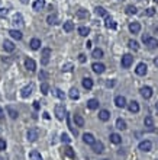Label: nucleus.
<instances>
[{"mask_svg": "<svg viewBox=\"0 0 158 160\" xmlns=\"http://www.w3.org/2000/svg\"><path fill=\"white\" fill-rule=\"evenodd\" d=\"M142 41L145 42V45H147L149 50H154V48L158 47L157 39H155V38H151V36H148V35H142Z\"/></svg>", "mask_w": 158, "mask_h": 160, "instance_id": "1", "label": "nucleus"}, {"mask_svg": "<svg viewBox=\"0 0 158 160\" xmlns=\"http://www.w3.org/2000/svg\"><path fill=\"white\" fill-rule=\"evenodd\" d=\"M55 115H57V118H58L60 121H62V119L65 118L67 111H65V106H64L62 103H58V105H55Z\"/></svg>", "mask_w": 158, "mask_h": 160, "instance_id": "2", "label": "nucleus"}, {"mask_svg": "<svg viewBox=\"0 0 158 160\" xmlns=\"http://www.w3.org/2000/svg\"><path fill=\"white\" fill-rule=\"evenodd\" d=\"M51 54H52V51H51V48H44L42 50V54H41V64L42 66H46L48 63H49V58H51Z\"/></svg>", "mask_w": 158, "mask_h": 160, "instance_id": "3", "label": "nucleus"}, {"mask_svg": "<svg viewBox=\"0 0 158 160\" xmlns=\"http://www.w3.org/2000/svg\"><path fill=\"white\" fill-rule=\"evenodd\" d=\"M26 136H28V140H29V141H36V140L39 138V130H38V128H29Z\"/></svg>", "mask_w": 158, "mask_h": 160, "instance_id": "4", "label": "nucleus"}, {"mask_svg": "<svg viewBox=\"0 0 158 160\" xmlns=\"http://www.w3.org/2000/svg\"><path fill=\"white\" fill-rule=\"evenodd\" d=\"M132 63H134V57L131 54H125L123 57H122V67L123 69H129Z\"/></svg>", "mask_w": 158, "mask_h": 160, "instance_id": "5", "label": "nucleus"}, {"mask_svg": "<svg viewBox=\"0 0 158 160\" xmlns=\"http://www.w3.org/2000/svg\"><path fill=\"white\" fill-rule=\"evenodd\" d=\"M32 92H34V84L31 83V84L25 86L22 90H21V95H22V98H29V96L32 95Z\"/></svg>", "mask_w": 158, "mask_h": 160, "instance_id": "6", "label": "nucleus"}, {"mask_svg": "<svg viewBox=\"0 0 158 160\" xmlns=\"http://www.w3.org/2000/svg\"><path fill=\"white\" fill-rule=\"evenodd\" d=\"M91 149H93V151L94 153H97V154H102L103 151H104V146H103V143L102 141H94V144L91 146Z\"/></svg>", "mask_w": 158, "mask_h": 160, "instance_id": "7", "label": "nucleus"}, {"mask_svg": "<svg viewBox=\"0 0 158 160\" xmlns=\"http://www.w3.org/2000/svg\"><path fill=\"white\" fill-rule=\"evenodd\" d=\"M148 67H147V64L145 63H139L138 66H136V69H135V71H136V74L138 76H145L147 74V71H148Z\"/></svg>", "mask_w": 158, "mask_h": 160, "instance_id": "8", "label": "nucleus"}, {"mask_svg": "<svg viewBox=\"0 0 158 160\" xmlns=\"http://www.w3.org/2000/svg\"><path fill=\"white\" fill-rule=\"evenodd\" d=\"M91 69H93V71H94L96 74H102L103 71L106 70V66H104V64H102V63H93Z\"/></svg>", "mask_w": 158, "mask_h": 160, "instance_id": "9", "label": "nucleus"}, {"mask_svg": "<svg viewBox=\"0 0 158 160\" xmlns=\"http://www.w3.org/2000/svg\"><path fill=\"white\" fill-rule=\"evenodd\" d=\"M83 141H84L86 144H89V146H93V144H94V141H96V138H94L93 134L86 133V134H83Z\"/></svg>", "mask_w": 158, "mask_h": 160, "instance_id": "10", "label": "nucleus"}, {"mask_svg": "<svg viewBox=\"0 0 158 160\" xmlns=\"http://www.w3.org/2000/svg\"><path fill=\"white\" fill-rule=\"evenodd\" d=\"M151 149H152V143H151L149 140H144V141L139 143V150H142V151H149Z\"/></svg>", "mask_w": 158, "mask_h": 160, "instance_id": "11", "label": "nucleus"}, {"mask_svg": "<svg viewBox=\"0 0 158 160\" xmlns=\"http://www.w3.org/2000/svg\"><path fill=\"white\" fill-rule=\"evenodd\" d=\"M141 95H142L144 99H149V98L152 96V89H151L149 86H144V87L141 89Z\"/></svg>", "mask_w": 158, "mask_h": 160, "instance_id": "12", "label": "nucleus"}, {"mask_svg": "<svg viewBox=\"0 0 158 160\" xmlns=\"http://www.w3.org/2000/svg\"><path fill=\"white\" fill-rule=\"evenodd\" d=\"M128 109L132 112V114H136V112H139V103L136 102V101H132V102H129L128 105Z\"/></svg>", "mask_w": 158, "mask_h": 160, "instance_id": "13", "label": "nucleus"}, {"mask_svg": "<svg viewBox=\"0 0 158 160\" xmlns=\"http://www.w3.org/2000/svg\"><path fill=\"white\" fill-rule=\"evenodd\" d=\"M3 48H4L6 53H13L16 47H15V44H13L12 41H7V39H6V41L3 42Z\"/></svg>", "mask_w": 158, "mask_h": 160, "instance_id": "14", "label": "nucleus"}, {"mask_svg": "<svg viewBox=\"0 0 158 160\" xmlns=\"http://www.w3.org/2000/svg\"><path fill=\"white\" fill-rule=\"evenodd\" d=\"M25 67L29 70V71H35L36 64H35V61L32 60V58H26V60H25Z\"/></svg>", "mask_w": 158, "mask_h": 160, "instance_id": "15", "label": "nucleus"}, {"mask_svg": "<svg viewBox=\"0 0 158 160\" xmlns=\"http://www.w3.org/2000/svg\"><path fill=\"white\" fill-rule=\"evenodd\" d=\"M129 31H131L132 34H139V31H141V25H139V22H131L129 23Z\"/></svg>", "mask_w": 158, "mask_h": 160, "instance_id": "16", "label": "nucleus"}, {"mask_svg": "<svg viewBox=\"0 0 158 160\" xmlns=\"http://www.w3.org/2000/svg\"><path fill=\"white\" fill-rule=\"evenodd\" d=\"M9 35H10L13 39H18V41H21L22 36H23L22 32H21L19 29H10V31H9Z\"/></svg>", "mask_w": 158, "mask_h": 160, "instance_id": "17", "label": "nucleus"}, {"mask_svg": "<svg viewBox=\"0 0 158 160\" xmlns=\"http://www.w3.org/2000/svg\"><path fill=\"white\" fill-rule=\"evenodd\" d=\"M115 103H116V106L118 108H125L128 103H126V99H125L123 96H116L115 98Z\"/></svg>", "mask_w": 158, "mask_h": 160, "instance_id": "18", "label": "nucleus"}, {"mask_svg": "<svg viewBox=\"0 0 158 160\" xmlns=\"http://www.w3.org/2000/svg\"><path fill=\"white\" fill-rule=\"evenodd\" d=\"M99 119H102V121H109L110 119V112L109 111H106V109H102L100 112H99Z\"/></svg>", "mask_w": 158, "mask_h": 160, "instance_id": "19", "label": "nucleus"}, {"mask_svg": "<svg viewBox=\"0 0 158 160\" xmlns=\"http://www.w3.org/2000/svg\"><path fill=\"white\" fill-rule=\"evenodd\" d=\"M83 87L87 89V90H91L93 89V80L90 77H84L83 79Z\"/></svg>", "mask_w": 158, "mask_h": 160, "instance_id": "20", "label": "nucleus"}, {"mask_svg": "<svg viewBox=\"0 0 158 160\" xmlns=\"http://www.w3.org/2000/svg\"><path fill=\"white\" fill-rule=\"evenodd\" d=\"M99 101L97 99H90V101H87V108L91 109V111H94V109H97L99 108Z\"/></svg>", "mask_w": 158, "mask_h": 160, "instance_id": "21", "label": "nucleus"}, {"mask_svg": "<svg viewBox=\"0 0 158 160\" xmlns=\"http://www.w3.org/2000/svg\"><path fill=\"white\" fill-rule=\"evenodd\" d=\"M32 7H34V10H42L45 7V0H35Z\"/></svg>", "mask_w": 158, "mask_h": 160, "instance_id": "22", "label": "nucleus"}, {"mask_svg": "<svg viewBox=\"0 0 158 160\" xmlns=\"http://www.w3.org/2000/svg\"><path fill=\"white\" fill-rule=\"evenodd\" d=\"M6 111H7V114H9V116H10L12 119H16V118L19 116L18 111H16L15 108H12V106H6Z\"/></svg>", "mask_w": 158, "mask_h": 160, "instance_id": "23", "label": "nucleus"}, {"mask_svg": "<svg viewBox=\"0 0 158 160\" xmlns=\"http://www.w3.org/2000/svg\"><path fill=\"white\" fill-rule=\"evenodd\" d=\"M144 125L147 127L148 130H152V128H154V119H152V116H145Z\"/></svg>", "mask_w": 158, "mask_h": 160, "instance_id": "24", "label": "nucleus"}, {"mask_svg": "<svg viewBox=\"0 0 158 160\" xmlns=\"http://www.w3.org/2000/svg\"><path fill=\"white\" fill-rule=\"evenodd\" d=\"M68 96H70L73 101H77V99L80 98V93H79V90H77L76 87H71V89H70V93H68Z\"/></svg>", "mask_w": 158, "mask_h": 160, "instance_id": "25", "label": "nucleus"}, {"mask_svg": "<svg viewBox=\"0 0 158 160\" xmlns=\"http://www.w3.org/2000/svg\"><path fill=\"white\" fill-rule=\"evenodd\" d=\"M13 23L15 25H18V26H22L23 25V18L21 13H16L15 16H13Z\"/></svg>", "mask_w": 158, "mask_h": 160, "instance_id": "26", "label": "nucleus"}, {"mask_svg": "<svg viewBox=\"0 0 158 160\" xmlns=\"http://www.w3.org/2000/svg\"><path fill=\"white\" fill-rule=\"evenodd\" d=\"M110 141H112L113 144H121V143H122V137H121L119 134L113 133V134H110Z\"/></svg>", "mask_w": 158, "mask_h": 160, "instance_id": "27", "label": "nucleus"}, {"mask_svg": "<svg viewBox=\"0 0 158 160\" xmlns=\"http://www.w3.org/2000/svg\"><path fill=\"white\" fill-rule=\"evenodd\" d=\"M29 159L31 160H42V156H41V153H39V151L32 150V151L29 153Z\"/></svg>", "mask_w": 158, "mask_h": 160, "instance_id": "28", "label": "nucleus"}, {"mask_svg": "<svg viewBox=\"0 0 158 160\" xmlns=\"http://www.w3.org/2000/svg\"><path fill=\"white\" fill-rule=\"evenodd\" d=\"M106 28H109V29H116V23L113 21L110 16H106Z\"/></svg>", "mask_w": 158, "mask_h": 160, "instance_id": "29", "label": "nucleus"}, {"mask_svg": "<svg viewBox=\"0 0 158 160\" xmlns=\"http://www.w3.org/2000/svg\"><path fill=\"white\" fill-rule=\"evenodd\" d=\"M91 57L93 58H103V50H100V48H94L93 50V53H91Z\"/></svg>", "mask_w": 158, "mask_h": 160, "instance_id": "30", "label": "nucleus"}, {"mask_svg": "<svg viewBox=\"0 0 158 160\" xmlns=\"http://www.w3.org/2000/svg\"><path fill=\"white\" fill-rule=\"evenodd\" d=\"M94 12H96V15H97V16H104V18L107 16V12H106V9H104V7H102V6H97V7L94 9Z\"/></svg>", "mask_w": 158, "mask_h": 160, "instance_id": "31", "label": "nucleus"}, {"mask_svg": "<svg viewBox=\"0 0 158 160\" xmlns=\"http://www.w3.org/2000/svg\"><path fill=\"white\" fill-rule=\"evenodd\" d=\"M46 22H48V25H57L58 23V16L57 15H49L46 18Z\"/></svg>", "mask_w": 158, "mask_h": 160, "instance_id": "32", "label": "nucleus"}, {"mask_svg": "<svg viewBox=\"0 0 158 160\" xmlns=\"http://www.w3.org/2000/svg\"><path fill=\"white\" fill-rule=\"evenodd\" d=\"M29 45H31L32 50H39V48H41V41H39L38 38H34V39L31 41V44H29Z\"/></svg>", "mask_w": 158, "mask_h": 160, "instance_id": "33", "label": "nucleus"}, {"mask_svg": "<svg viewBox=\"0 0 158 160\" xmlns=\"http://www.w3.org/2000/svg\"><path fill=\"white\" fill-rule=\"evenodd\" d=\"M73 119H74V122H76V125L77 127H84V119H83L80 115H74Z\"/></svg>", "mask_w": 158, "mask_h": 160, "instance_id": "34", "label": "nucleus"}, {"mask_svg": "<svg viewBox=\"0 0 158 160\" xmlns=\"http://www.w3.org/2000/svg\"><path fill=\"white\" fill-rule=\"evenodd\" d=\"M64 154H65L67 157H70V159H74V157H76V153H74V150L71 149V147H65V149H64Z\"/></svg>", "mask_w": 158, "mask_h": 160, "instance_id": "35", "label": "nucleus"}, {"mask_svg": "<svg viewBox=\"0 0 158 160\" xmlns=\"http://www.w3.org/2000/svg\"><path fill=\"white\" fill-rule=\"evenodd\" d=\"M73 29H74V22H71V21L64 22V31H65V32H71Z\"/></svg>", "mask_w": 158, "mask_h": 160, "instance_id": "36", "label": "nucleus"}, {"mask_svg": "<svg viewBox=\"0 0 158 160\" xmlns=\"http://www.w3.org/2000/svg\"><path fill=\"white\" fill-rule=\"evenodd\" d=\"M116 128H119V130H126V122H125L122 118H118V119H116Z\"/></svg>", "mask_w": 158, "mask_h": 160, "instance_id": "37", "label": "nucleus"}, {"mask_svg": "<svg viewBox=\"0 0 158 160\" xmlns=\"http://www.w3.org/2000/svg\"><path fill=\"white\" fill-rule=\"evenodd\" d=\"M79 34L81 36H87V35L90 34V29L87 28V26H80L79 28Z\"/></svg>", "mask_w": 158, "mask_h": 160, "instance_id": "38", "label": "nucleus"}, {"mask_svg": "<svg viewBox=\"0 0 158 160\" xmlns=\"http://www.w3.org/2000/svg\"><path fill=\"white\" fill-rule=\"evenodd\" d=\"M41 92H42V95H48L49 93V84L46 81L41 83Z\"/></svg>", "mask_w": 158, "mask_h": 160, "instance_id": "39", "label": "nucleus"}, {"mask_svg": "<svg viewBox=\"0 0 158 160\" xmlns=\"http://www.w3.org/2000/svg\"><path fill=\"white\" fill-rule=\"evenodd\" d=\"M128 45H129V48H131V50H134V51H138V50H139L138 42H136V41H134V39H131V41L128 42Z\"/></svg>", "mask_w": 158, "mask_h": 160, "instance_id": "40", "label": "nucleus"}, {"mask_svg": "<svg viewBox=\"0 0 158 160\" xmlns=\"http://www.w3.org/2000/svg\"><path fill=\"white\" fill-rule=\"evenodd\" d=\"M54 95H55L58 99H61V101H64V98H65V95H64V92L61 90V89H55L54 90Z\"/></svg>", "mask_w": 158, "mask_h": 160, "instance_id": "41", "label": "nucleus"}, {"mask_svg": "<svg viewBox=\"0 0 158 160\" xmlns=\"http://www.w3.org/2000/svg\"><path fill=\"white\" fill-rule=\"evenodd\" d=\"M61 141H62V143H65V144H70V143H71V138H70L68 134L64 133V134H61Z\"/></svg>", "mask_w": 158, "mask_h": 160, "instance_id": "42", "label": "nucleus"}, {"mask_svg": "<svg viewBox=\"0 0 158 160\" xmlns=\"http://www.w3.org/2000/svg\"><path fill=\"white\" fill-rule=\"evenodd\" d=\"M136 7L135 6H128V7H126V13H128V15H136Z\"/></svg>", "mask_w": 158, "mask_h": 160, "instance_id": "43", "label": "nucleus"}, {"mask_svg": "<svg viewBox=\"0 0 158 160\" xmlns=\"http://www.w3.org/2000/svg\"><path fill=\"white\" fill-rule=\"evenodd\" d=\"M73 69H74L73 63H67V64H64V66H62V71H71Z\"/></svg>", "mask_w": 158, "mask_h": 160, "instance_id": "44", "label": "nucleus"}, {"mask_svg": "<svg viewBox=\"0 0 158 160\" xmlns=\"http://www.w3.org/2000/svg\"><path fill=\"white\" fill-rule=\"evenodd\" d=\"M77 16H79V18H87L89 13H87V10H84V9H80V10L77 12Z\"/></svg>", "mask_w": 158, "mask_h": 160, "instance_id": "45", "label": "nucleus"}, {"mask_svg": "<svg viewBox=\"0 0 158 160\" xmlns=\"http://www.w3.org/2000/svg\"><path fill=\"white\" fill-rule=\"evenodd\" d=\"M145 15H147V16H154V15H155V9H154V7H149V9H147Z\"/></svg>", "mask_w": 158, "mask_h": 160, "instance_id": "46", "label": "nucleus"}, {"mask_svg": "<svg viewBox=\"0 0 158 160\" xmlns=\"http://www.w3.org/2000/svg\"><path fill=\"white\" fill-rule=\"evenodd\" d=\"M46 77H48V74H46L44 70H41V73H39V80H46Z\"/></svg>", "mask_w": 158, "mask_h": 160, "instance_id": "47", "label": "nucleus"}, {"mask_svg": "<svg viewBox=\"0 0 158 160\" xmlns=\"http://www.w3.org/2000/svg\"><path fill=\"white\" fill-rule=\"evenodd\" d=\"M0 150H6V141L3 138H0Z\"/></svg>", "mask_w": 158, "mask_h": 160, "instance_id": "48", "label": "nucleus"}, {"mask_svg": "<svg viewBox=\"0 0 158 160\" xmlns=\"http://www.w3.org/2000/svg\"><path fill=\"white\" fill-rule=\"evenodd\" d=\"M79 60H80V63H84V61H86V56H84V54H80Z\"/></svg>", "mask_w": 158, "mask_h": 160, "instance_id": "49", "label": "nucleus"}, {"mask_svg": "<svg viewBox=\"0 0 158 160\" xmlns=\"http://www.w3.org/2000/svg\"><path fill=\"white\" fill-rule=\"evenodd\" d=\"M106 86H107V87H112V86H115V80H109V81L106 83Z\"/></svg>", "mask_w": 158, "mask_h": 160, "instance_id": "50", "label": "nucleus"}, {"mask_svg": "<svg viewBox=\"0 0 158 160\" xmlns=\"http://www.w3.org/2000/svg\"><path fill=\"white\" fill-rule=\"evenodd\" d=\"M34 109L35 111H38V109H39V102H34Z\"/></svg>", "mask_w": 158, "mask_h": 160, "instance_id": "51", "label": "nucleus"}, {"mask_svg": "<svg viewBox=\"0 0 158 160\" xmlns=\"http://www.w3.org/2000/svg\"><path fill=\"white\" fill-rule=\"evenodd\" d=\"M3 116H4V112H3V109H1V108H0V119H1V118H3Z\"/></svg>", "mask_w": 158, "mask_h": 160, "instance_id": "52", "label": "nucleus"}, {"mask_svg": "<svg viewBox=\"0 0 158 160\" xmlns=\"http://www.w3.org/2000/svg\"><path fill=\"white\" fill-rule=\"evenodd\" d=\"M44 118H45V119H49V114H48V112H44Z\"/></svg>", "mask_w": 158, "mask_h": 160, "instance_id": "53", "label": "nucleus"}, {"mask_svg": "<svg viewBox=\"0 0 158 160\" xmlns=\"http://www.w3.org/2000/svg\"><path fill=\"white\" fill-rule=\"evenodd\" d=\"M154 64H155V67H157V69H158V57L155 58V60H154Z\"/></svg>", "mask_w": 158, "mask_h": 160, "instance_id": "54", "label": "nucleus"}, {"mask_svg": "<svg viewBox=\"0 0 158 160\" xmlns=\"http://www.w3.org/2000/svg\"><path fill=\"white\" fill-rule=\"evenodd\" d=\"M86 47H87V48H90V47H91V42H90V41H87V44H86Z\"/></svg>", "mask_w": 158, "mask_h": 160, "instance_id": "55", "label": "nucleus"}, {"mask_svg": "<svg viewBox=\"0 0 158 160\" xmlns=\"http://www.w3.org/2000/svg\"><path fill=\"white\" fill-rule=\"evenodd\" d=\"M155 109H157V114H158V103L155 105Z\"/></svg>", "mask_w": 158, "mask_h": 160, "instance_id": "56", "label": "nucleus"}, {"mask_svg": "<svg viewBox=\"0 0 158 160\" xmlns=\"http://www.w3.org/2000/svg\"><path fill=\"white\" fill-rule=\"evenodd\" d=\"M22 3H28V0H22Z\"/></svg>", "mask_w": 158, "mask_h": 160, "instance_id": "57", "label": "nucleus"}, {"mask_svg": "<svg viewBox=\"0 0 158 160\" xmlns=\"http://www.w3.org/2000/svg\"><path fill=\"white\" fill-rule=\"evenodd\" d=\"M154 1H155V3H158V0H154Z\"/></svg>", "mask_w": 158, "mask_h": 160, "instance_id": "58", "label": "nucleus"}, {"mask_svg": "<svg viewBox=\"0 0 158 160\" xmlns=\"http://www.w3.org/2000/svg\"><path fill=\"white\" fill-rule=\"evenodd\" d=\"M103 160H107V159H103Z\"/></svg>", "mask_w": 158, "mask_h": 160, "instance_id": "59", "label": "nucleus"}, {"mask_svg": "<svg viewBox=\"0 0 158 160\" xmlns=\"http://www.w3.org/2000/svg\"><path fill=\"white\" fill-rule=\"evenodd\" d=\"M122 1H123V0H122Z\"/></svg>", "mask_w": 158, "mask_h": 160, "instance_id": "60", "label": "nucleus"}]
</instances>
